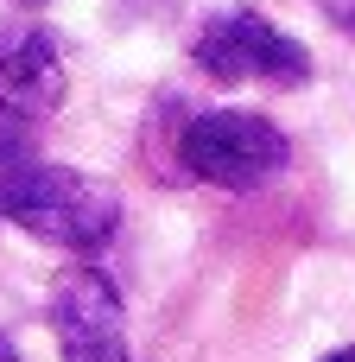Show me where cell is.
I'll list each match as a JSON object with an SVG mask.
<instances>
[{"label": "cell", "instance_id": "6da1fadb", "mask_svg": "<svg viewBox=\"0 0 355 362\" xmlns=\"http://www.w3.org/2000/svg\"><path fill=\"white\" fill-rule=\"evenodd\" d=\"M0 216L64 255H95L121 229V197L89 172L0 153Z\"/></svg>", "mask_w": 355, "mask_h": 362}, {"label": "cell", "instance_id": "7a4b0ae2", "mask_svg": "<svg viewBox=\"0 0 355 362\" xmlns=\"http://www.w3.org/2000/svg\"><path fill=\"white\" fill-rule=\"evenodd\" d=\"M178 159H184L191 178H203V185H216V191H260L267 178L286 172L292 140H286L267 115H248V108H203V115L184 121Z\"/></svg>", "mask_w": 355, "mask_h": 362}, {"label": "cell", "instance_id": "3957f363", "mask_svg": "<svg viewBox=\"0 0 355 362\" xmlns=\"http://www.w3.org/2000/svg\"><path fill=\"white\" fill-rule=\"evenodd\" d=\"M191 64L210 76V83H305L311 76V57L299 38H286L267 13L254 6H222L197 25L191 38Z\"/></svg>", "mask_w": 355, "mask_h": 362}, {"label": "cell", "instance_id": "277c9868", "mask_svg": "<svg viewBox=\"0 0 355 362\" xmlns=\"http://www.w3.org/2000/svg\"><path fill=\"white\" fill-rule=\"evenodd\" d=\"M51 331H57L64 362H133L121 293L89 261L70 267V274H57V286H51Z\"/></svg>", "mask_w": 355, "mask_h": 362}, {"label": "cell", "instance_id": "5b68a950", "mask_svg": "<svg viewBox=\"0 0 355 362\" xmlns=\"http://www.w3.org/2000/svg\"><path fill=\"white\" fill-rule=\"evenodd\" d=\"M70 76L64 51L38 19H0V127H32L57 115Z\"/></svg>", "mask_w": 355, "mask_h": 362}, {"label": "cell", "instance_id": "8992f818", "mask_svg": "<svg viewBox=\"0 0 355 362\" xmlns=\"http://www.w3.org/2000/svg\"><path fill=\"white\" fill-rule=\"evenodd\" d=\"M324 13H330L337 32H349V38H355V0H324Z\"/></svg>", "mask_w": 355, "mask_h": 362}, {"label": "cell", "instance_id": "52a82bcc", "mask_svg": "<svg viewBox=\"0 0 355 362\" xmlns=\"http://www.w3.org/2000/svg\"><path fill=\"white\" fill-rule=\"evenodd\" d=\"M0 362H25V356H19V350H13V344H6V337H0Z\"/></svg>", "mask_w": 355, "mask_h": 362}, {"label": "cell", "instance_id": "ba28073f", "mask_svg": "<svg viewBox=\"0 0 355 362\" xmlns=\"http://www.w3.org/2000/svg\"><path fill=\"white\" fill-rule=\"evenodd\" d=\"M324 362H355V344H349V350H330Z\"/></svg>", "mask_w": 355, "mask_h": 362}]
</instances>
